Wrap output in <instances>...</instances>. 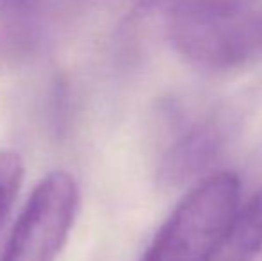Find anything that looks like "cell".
<instances>
[{
  "label": "cell",
  "instance_id": "1",
  "mask_svg": "<svg viewBox=\"0 0 262 261\" xmlns=\"http://www.w3.org/2000/svg\"><path fill=\"white\" fill-rule=\"evenodd\" d=\"M177 52L205 70H228L262 54V6L255 0H202L171 7Z\"/></svg>",
  "mask_w": 262,
  "mask_h": 261
},
{
  "label": "cell",
  "instance_id": "5",
  "mask_svg": "<svg viewBox=\"0 0 262 261\" xmlns=\"http://www.w3.org/2000/svg\"><path fill=\"white\" fill-rule=\"evenodd\" d=\"M212 261H262V188L235 211Z\"/></svg>",
  "mask_w": 262,
  "mask_h": 261
},
{
  "label": "cell",
  "instance_id": "3",
  "mask_svg": "<svg viewBox=\"0 0 262 261\" xmlns=\"http://www.w3.org/2000/svg\"><path fill=\"white\" fill-rule=\"evenodd\" d=\"M80 193L64 170H54L29 195L0 261H54L75 224Z\"/></svg>",
  "mask_w": 262,
  "mask_h": 261
},
{
  "label": "cell",
  "instance_id": "4",
  "mask_svg": "<svg viewBox=\"0 0 262 261\" xmlns=\"http://www.w3.org/2000/svg\"><path fill=\"white\" fill-rule=\"evenodd\" d=\"M228 132L230 124L221 113L212 111L189 118L162 152L159 181L164 186H179L204 174L221 152Z\"/></svg>",
  "mask_w": 262,
  "mask_h": 261
},
{
  "label": "cell",
  "instance_id": "2",
  "mask_svg": "<svg viewBox=\"0 0 262 261\" xmlns=\"http://www.w3.org/2000/svg\"><path fill=\"white\" fill-rule=\"evenodd\" d=\"M232 172L204 177L177 204L139 261H212L239 209Z\"/></svg>",
  "mask_w": 262,
  "mask_h": 261
},
{
  "label": "cell",
  "instance_id": "6",
  "mask_svg": "<svg viewBox=\"0 0 262 261\" xmlns=\"http://www.w3.org/2000/svg\"><path fill=\"white\" fill-rule=\"evenodd\" d=\"M24 181V161L14 150H0V226Z\"/></svg>",
  "mask_w": 262,
  "mask_h": 261
},
{
  "label": "cell",
  "instance_id": "7",
  "mask_svg": "<svg viewBox=\"0 0 262 261\" xmlns=\"http://www.w3.org/2000/svg\"><path fill=\"white\" fill-rule=\"evenodd\" d=\"M166 2L171 4V7L180 6V4H191V2H202V0H166Z\"/></svg>",
  "mask_w": 262,
  "mask_h": 261
}]
</instances>
